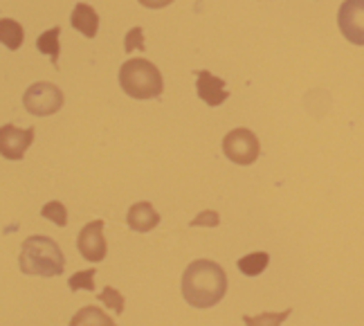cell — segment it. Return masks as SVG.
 <instances>
[{"label": "cell", "instance_id": "1", "mask_svg": "<svg viewBox=\"0 0 364 326\" xmlns=\"http://www.w3.org/2000/svg\"><path fill=\"white\" fill-rule=\"evenodd\" d=\"M228 293L225 270L209 259H198L187 265L182 275V295L191 308H212Z\"/></svg>", "mask_w": 364, "mask_h": 326}, {"label": "cell", "instance_id": "2", "mask_svg": "<svg viewBox=\"0 0 364 326\" xmlns=\"http://www.w3.org/2000/svg\"><path fill=\"white\" fill-rule=\"evenodd\" d=\"M18 265H21V273L25 275L59 277L65 268V257L57 241L43 234H36L23 241Z\"/></svg>", "mask_w": 364, "mask_h": 326}, {"label": "cell", "instance_id": "3", "mask_svg": "<svg viewBox=\"0 0 364 326\" xmlns=\"http://www.w3.org/2000/svg\"><path fill=\"white\" fill-rule=\"evenodd\" d=\"M119 86L133 99H153L160 97L164 81L158 65H153L149 59H129L119 68Z\"/></svg>", "mask_w": 364, "mask_h": 326}, {"label": "cell", "instance_id": "4", "mask_svg": "<svg viewBox=\"0 0 364 326\" xmlns=\"http://www.w3.org/2000/svg\"><path fill=\"white\" fill-rule=\"evenodd\" d=\"M65 102V97L59 86H54L50 81H36L23 95V106L27 112H32L36 117L54 115L57 110H61Z\"/></svg>", "mask_w": 364, "mask_h": 326}, {"label": "cell", "instance_id": "5", "mask_svg": "<svg viewBox=\"0 0 364 326\" xmlns=\"http://www.w3.org/2000/svg\"><path fill=\"white\" fill-rule=\"evenodd\" d=\"M223 153H225V158L232 160L234 164L247 167L255 162L261 153L259 137L250 129H245V126H241V129H232L225 137H223Z\"/></svg>", "mask_w": 364, "mask_h": 326}, {"label": "cell", "instance_id": "6", "mask_svg": "<svg viewBox=\"0 0 364 326\" xmlns=\"http://www.w3.org/2000/svg\"><path fill=\"white\" fill-rule=\"evenodd\" d=\"M338 25L346 41L364 46V0H344L338 11Z\"/></svg>", "mask_w": 364, "mask_h": 326}, {"label": "cell", "instance_id": "7", "mask_svg": "<svg viewBox=\"0 0 364 326\" xmlns=\"http://www.w3.org/2000/svg\"><path fill=\"white\" fill-rule=\"evenodd\" d=\"M34 142V129H18L14 124L0 126V155L7 160H21Z\"/></svg>", "mask_w": 364, "mask_h": 326}, {"label": "cell", "instance_id": "8", "mask_svg": "<svg viewBox=\"0 0 364 326\" xmlns=\"http://www.w3.org/2000/svg\"><path fill=\"white\" fill-rule=\"evenodd\" d=\"M77 248L81 257L90 263H100L106 259V238H104V221H90L86 228L79 232Z\"/></svg>", "mask_w": 364, "mask_h": 326}, {"label": "cell", "instance_id": "9", "mask_svg": "<svg viewBox=\"0 0 364 326\" xmlns=\"http://www.w3.org/2000/svg\"><path fill=\"white\" fill-rule=\"evenodd\" d=\"M196 90L207 106H220L230 97V93L225 90V79L212 75L209 70L196 73Z\"/></svg>", "mask_w": 364, "mask_h": 326}, {"label": "cell", "instance_id": "10", "mask_svg": "<svg viewBox=\"0 0 364 326\" xmlns=\"http://www.w3.org/2000/svg\"><path fill=\"white\" fill-rule=\"evenodd\" d=\"M126 223H129V228L133 232L144 234V232H151L160 223V214L149 201H139L131 205L129 214H126Z\"/></svg>", "mask_w": 364, "mask_h": 326}, {"label": "cell", "instance_id": "11", "mask_svg": "<svg viewBox=\"0 0 364 326\" xmlns=\"http://www.w3.org/2000/svg\"><path fill=\"white\" fill-rule=\"evenodd\" d=\"M70 23L77 32H81L86 38H95L97 30H100V16H97L95 7L88 3H77L73 14H70Z\"/></svg>", "mask_w": 364, "mask_h": 326}, {"label": "cell", "instance_id": "12", "mask_svg": "<svg viewBox=\"0 0 364 326\" xmlns=\"http://www.w3.org/2000/svg\"><path fill=\"white\" fill-rule=\"evenodd\" d=\"M70 326H117L102 308L97 306H83L79 308L75 317L70 320Z\"/></svg>", "mask_w": 364, "mask_h": 326}, {"label": "cell", "instance_id": "13", "mask_svg": "<svg viewBox=\"0 0 364 326\" xmlns=\"http://www.w3.org/2000/svg\"><path fill=\"white\" fill-rule=\"evenodd\" d=\"M59 36H61V27L54 25L50 27L48 32H43L38 38H36V48L38 52L48 54L52 59V65L59 68V56H61V43H59Z\"/></svg>", "mask_w": 364, "mask_h": 326}, {"label": "cell", "instance_id": "14", "mask_svg": "<svg viewBox=\"0 0 364 326\" xmlns=\"http://www.w3.org/2000/svg\"><path fill=\"white\" fill-rule=\"evenodd\" d=\"M23 25L14 19H0V43L9 50H18L23 46Z\"/></svg>", "mask_w": 364, "mask_h": 326}, {"label": "cell", "instance_id": "15", "mask_svg": "<svg viewBox=\"0 0 364 326\" xmlns=\"http://www.w3.org/2000/svg\"><path fill=\"white\" fill-rule=\"evenodd\" d=\"M268 263H270V254L268 252H252V254H247V257H243V259H239L236 261V265H239V270L243 273V275H247V277H257V275H261L265 268H268Z\"/></svg>", "mask_w": 364, "mask_h": 326}, {"label": "cell", "instance_id": "16", "mask_svg": "<svg viewBox=\"0 0 364 326\" xmlns=\"http://www.w3.org/2000/svg\"><path fill=\"white\" fill-rule=\"evenodd\" d=\"M290 315H292V308H286L282 313H259L255 317L243 315V324L245 326H282Z\"/></svg>", "mask_w": 364, "mask_h": 326}, {"label": "cell", "instance_id": "17", "mask_svg": "<svg viewBox=\"0 0 364 326\" xmlns=\"http://www.w3.org/2000/svg\"><path fill=\"white\" fill-rule=\"evenodd\" d=\"M41 216L50 219L54 225H59V228H65V225H68V211H65L63 203H59V201H50L48 205H43V209H41Z\"/></svg>", "mask_w": 364, "mask_h": 326}, {"label": "cell", "instance_id": "18", "mask_svg": "<svg viewBox=\"0 0 364 326\" xmlns=\"http://www.w3.org/2000/svg\"><path fill=\"white\" fill-rule=\"evenodd\" d=\"M68 286L73 293H77V290H95V270L90 268V270L75 273L73 277H70Z\"/></svg>", "mask_w": 364, "mask_h": 326}, {"label": "cell", "instance_id": "19", "mask_svg": "<svg viewBox=\"0 0 364 326\" xmlns=\"http://www.w3.org/2000/svg\"><path fill=\"white\" fill-rule=\"evenodd\" d=\"M100 302L106 304L108 308H113L115 313H124V297L119 290H115L113 286H106L102 293H100Z\"/></svg>", "mask_w": 364, "mask_h": 326}, {"label": "cell", "instance_id": "20", "mask_svg": "<svg viewBox=\"0 0 364 326\" xmlns=\"http://www.w3.org/2000/svg\"><path fill=\"white\" fill-rule=\"evenodd\" d=\"M144 50V30L142 27H133L126 34V41H124V50L126 52H133V50Z\"/></svg>", "mask_w": 364, "mask_h": 326}, {"label": "cell", "instance_id": "21", "mask_svg": "<svg viewBox=\"0 0 364 326\" xmlns=\"http://www.w3.org/2000/svg\"><path fill=\"white\" fill-rule=\"evenodd\" d=\"M220 223V216H218V211H200V214L198 216H196L189 225H191V228H216V225Z\"/></svg>", "mask_w": 364, "mask_h": 326}, {"label": "cell", "instance_id": "22", "mask_svg": "<svg viewBox=\"0 0 364 326\" xmlns=\"http://www.w3.org/2000/svg\"><path fill=\"white\" fill-rule=\"evenodd\" d=\"M139 5H144V7H149V9H162V7H166V5H171L173 0H137Z\"/></svg>", "mask_w": 364, "mask_h": 326}]
</instances>
